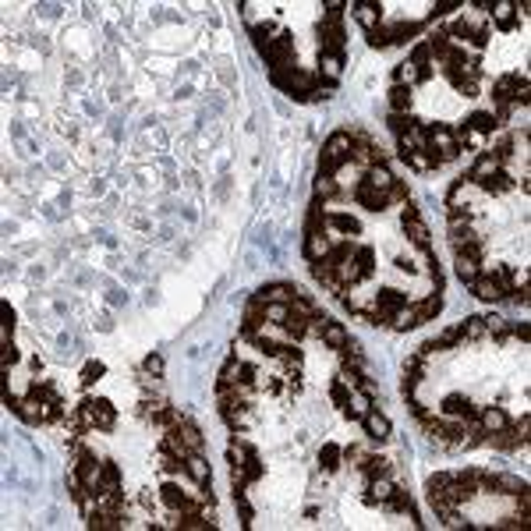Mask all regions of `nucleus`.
I'll return each mask as SVG.
<instances>
[{"label": "nucleus", "mask_w": 531, "mask_h": 531, "mask_svg": "<svg viewBox=\"0 0 531 531\" xmlns=\"http://www.w3.org/2000/svg\"><path fill=\"white\" fill-rule=\"evenodd\" d=\"M270 81H273L277 88H284L291 100H301L305 93H312V88L319 85V74L294 64V67H287V71H270Z\"/></svg>", "instance_id": "nucleus-1"}, {"label": "nucleus", "mask_w": 531, "mask_h": 531, "mask_svg": "<svg viewBox=\"0 0 531 531\" xmlns=\"http://www.w3.org/2000/svg\"><path fill=\"white\" fill-rule=\"evenodd\" d=\"M262 60H266V67H270V71H287V67H294V60H298V53H294V36H291L287 29H280V32L273 36V43L266 46Z\"/></svg>", "instance_id": "nucleus-2"}, {"label": "nucleus", "mask_w": 531, "mask_h": 531, "mask_svg": "<svg viewBox=\"0 0 531 531\" xmlns=\"http://www.w3.org/2000/svg\"><path fill=\"white\" fill-rule=\"evenodd\" d=\"M425 131H428V152L439 163H454L461 156V145H457V138L447 124H425Z\"/></svg>", "instance_id": "nucleus-3"}, {"label": "nucleus", "mask_w": 531, "mask_h": 531, "mask_svg": "<svg viewBox=\"0 0 531 531\" xmlns=\"http://www.w3.org/2000/svg\"><path fill=\"white\" fill-rule=\"evenodd\" d=\"M81 418H85V425H88V428L110 432V428H114V421H117V411H114V404H110L107 397H88V400L81 404Z\"/></svg>", "instance_id": "nucleus-4"}, {"label": "nucleus", "mask_w": 531, "mask_h": 531, "mask_svg": "<svg viewBox=\"0 0 531 531\" xmlns=\"http://www.w3.org/2000/svg\"><path fill=\"white\" fill-rule=\"evenodd\" d=\"M347 50V36H343V25H333V22H319V53H333V57H343Z\"/></svg>", "instance_id": "nucleus-5"}, {"label": "nucleus", "mask_w": 531, "mask_h": 531, "mask_svg": "<svg viewBox=\"0 0 531 531\" xmlns=\"http://www.w3.org/2000/svg\"><path fill=\"white\" fill-rule=\"evenodd\" d=\"M333 244H336V237H329V227H322V230L305 234V248H301V251H305L308 262H322V258H329Z\"/></svg>", "instance_id": "nucleus-6"}, {"label": "nucleus", "mask_w": 531, "mask_h": 531, "mask_svg": "<svg viewBox=\"0 0 531 531\" xmlns=\"http://www.w3.org/2000/svg\"><path fill=\"white\" fill-rule=\"evenodd\" d=\"M255 298H258L262 305H291V301L298 298V287H294V284L277 280V284H266V287H258V291H255Z\"/></svg>", "instance_id": "nucleus-7"}, {"label": "nucleus", "mask_w": 531, "mask_h": 531, "mask_svg": "<svg viewBox=\"0 0 531 531\" xmlns=\"http://www.w3.org/2000/svg\"><path fill=\"white\" fill-rule=\"evenodd\" d=\"M482 407H475L464 393H450L442 397V418H464V421H475Z\"/></svg>", "instance_id": "nucleus-8"}, {"label": "nucleus", "mask_w": 531, "mask_h": 531, "mask_svg": "<svg viewBox=\"0 0 531 531\" xmlns=\"http://www.w3.org/2000/svg\"><path fill=\"white\" fill-rule=\"evenodd\" d=\"M499 170H503V159H496L492 152H482V156H478V163H475V166H471V173H468V185H471V188H478L482 181L496 177Z\"/></svg>", "instance_id": "nucleus-9"}, {"label": "nucleus", "mask_w": 531, "mask_h": 531, "mask_svg": "<svg viewBox=\"0 0 531 531\" xmlns=\"http://www.w3.org/2000/svg\"><path fill=\"white\" fill-rule=\"evenodd\" d=\"M354 199H358V206H362V209H372V213H383V209L390 206V199H386L383 192H376V188L365 181V177H362L358 185H354Z\"/></svg>", "instance_id": "nucleus-10"}, {"label": "nucleus", "mask_w": 531, "mask_h": 531, "mask_svg": "<svg viewBox=\"0 0 531 531\" xmlns=\"http://www.w3.org/2000/svg\"><path fill=\"white\" fill-rule=\"evenodd\" d=\"M347 11L365 25V32H369V29H376V25H383V8H379V4H372V0H354V4H347Z\"/></svg>", "instance_id": "nucleus-11"}, {"label": "nucleus", "mask_w": 531, "mask_h": 531, "mask_svg": "<svg viewBox=\"0 0 531 531\" xmlns=\"http://www.w3.org/2000/svg\"><path fill=\"white\" fill-rule=\"evenodd\" d=\"M468 287H471V294H475V298H482V301H492V305H496V301H506L503 287H499V284H496L489 273H478V277H475Z\"/></svg>", "instance_id": "nucleus-12"}, {"label": "nucleus", "mask_w": 531, "mask_h": 531, "mask_svg": "<svg viewBox=\"0 0 531 531\" xmlns=\"http://www.w3.org/2000/svg\"><path fill=\"white\" fill-rule=\"evenodd\" d=\"M393 482H390V475H379V478H369V489H365V503L369 506H386L390 503V496H393Z\"/></svg>", "instance_id": "nucleus-13"}, {"label": "nucleus", "mask_w": 531, "mask_h": 531, "mask_svg": "<svg viewBox=\"0 0 531 531\" xmlns=\"http://www.w3.org/2000/svg\"><path fill=\"white\" fill-rule=\"evenodd\" d=\"M485 442H489V447H496V450H517V447H527V439L517 432V428H499V432H489L485 435Z\"/></svg>", "instance_id": "nucleus-14"}, {"label": "nucleus", "mask_w": 531, "mask_h": 531, "mask_svg": "<svg viewBox=\"0 0 531 531\" xmlns=\"http://www.w3.org/2000/svg\"><path fill=\"white\" fill-rule=\"evenodd\" d=\"M185 475H188L199 489H206L209 478H213V471H209V464H206L202 454H188V457H185Z\"/></svg>", "instance_id": "nucleus-15"}, {"label": "nucleus", "mask_w": 531, "mask_h": 531, "mask_svg": "<svg viewBox=\"0 0 531 531\" xmlns=\"http://www.w3.org/2000/svg\"><path fill=\"white\" fill-rule=\"evenodd\" d=\"M362 425H365V432H369L372 439H390V432H393L390 418H386V414H379V411H372V407L362 414Z\"/></svg>", "instance_id": "nucleus-16"}, {"label": "nucleus", "mask_w": 531, "mask_h": 531, "mask_svg": "<svg viewBox=\"0 0 531 531\" xmlns=\"http://www.w3.org/2000/svg\"><path fill=\"white\" fill-rule=\"evenodd\" d=\"M520 489H527V482L520 475H510V471H492V492L499 496H517Z\"/></svg>", "instance_id": "nucleus-17"}, {"label": "nucleus", "mask_w": 531, "mask_h": 531, "mask_svg": "<svg viewBox=\"0 0 531 531\" xmlns=\"http://www.w3.org/2000/svg\"><path fill=\"white\" fill-rule=\"evenodd\" d=\"M365 181H369L376 192H383V195H386V192L393 188V181H397V177H393V170H390L386 163H372V166L365 170Z\"/></svg>", "instance_id": "nucleus-18"}, {"label": "nucleus", "mask_w": 531, "mask_h": 531, "mask_svg": "<svg viewBox=\"0 0 531 531\" xmlns=\"http://www.w3.org/2000/svg\"><path fill=\"white\" fill-rule=\"evenodd\" d=\"M517 85H520V74H503V78H496V85H492V103H510L513 107V93H517Z\"/></svg>", "instance_id": "nucleus-19"}, {"label": "nucleus", "mask_w": 531, "mask_h": 531, "mask_svg": "<svg viewBox=\"0 0 531 531\" xmlns=\"http://www.w3.org/2000/svg\"><path fill=\"white\" fill-rule=\"evenodd\" d=\"M340 71H343V57H333V53H319V81L333 85L340 81Z\"/></svg>", "instance_id": "nucleus-20"}, {"label": "nucleus", "mask_w": 531, "mask_h": 531, "mask_svg": "<svg viewBox=\"0 0 531 531\" xmlns=\"http://www.w3.org/2000/svg\"><path fill=\"white\" fill-rule=\"evenodd\" d=\"M340 365H343V372H362V376H365V358H362V347L354 343V340H347V343L340 347Z\"/></svg>", "instance_id": "nucleus-21"}, {"label": "nucleus", "mask_w": 531, "mask_h": 531, "mask_svg": "<svg viewBox=\"0 0 531 531\" xmlns=\"http://www.w3.org/2000/svg\"><path fill=\"white\" fill-rule=\"evenodd\" d=\"M177 432H181V442L188 447V454H202V447H206V435L199 432V425H195L192 418H185L181 425H177Z\"/></svg>", "instance_id": "nucleus-22"}, {"label": "nucleus", "mask_w": 531, "mask_h": 531, "mask_svg": "<svg viewBox=\"0 0 531 531\" xmlns=\"http://www.w3.org/2000/svg\"><path fill=\"white\" fill-rule=\"evenodd\" d=\"M489 11H492V22H496V29L510 32V29L517 25V11H513V0H496V4H492Z\"/></svg>", "instance_id": "nucleus-23"}, {"label": "nucleus", "mask_w": 531, "mask_h": 531, "mask_svg": "<svg viewBox=\"0 0 531 531\" xmlns=\"http://www.w3.org/2000/svg\"><path fill=\"white\" fill-rule=\"evenodd\" d=\"M383 29H386L390 46H393V43H407L411 36H418V32H421V25H418V22H383Z\"/></svg>", "instance_id": "nucleus-24"}, {"label": "nucleus", "mask_w": 531, "mask_h": 531, "mask_svg": "<svg viewBox=\"0 0 531 531\" xmlns=\"http://www.w3.org/2000/svg\"><path fill=\"white\" fill-rule=\"evenodd\" d=\"M386 103H390V114H411V88L393 81L386 93Z\"/></svg>", "instance_id": "nucleus-25"}, {"label": "nucleus", "mask_w": 531, "mask_h": 531, "mask_svg": "<svg viewBox=\"0 0 531 531\" xmlns=\"http://www.w3.org/2000/svg\"><path fill=\"white\" fill-rule=\"evenodd\" d=\"M478 425H482V428H485V435H489V432L506 428V425H510V418H506V411H503V407H482V411H478Z\"/></svg>", "instance_id": "nucleus-26"}, {"label": "nucleus", "mask_w": 531, "mask_h": 531, "mask_svg": "<svg viewBox=\"0 0 531 531\" xmlns=\"http://www.w3.org/2000/svg\"><path fill=\"white\" fill-rule=\"evenodd\" d=\"M464 128L485 138V135H492V131H496V117H492V110H475V114L464 121Z\"/></svg>", "instance_id": "nucleus-27"}, {"label": "nucleus", "mask_w": 531, "mask_h": 531, "mask_svg": "<svg viewBox=\"0 0 531 531\" xmlns=\"http://www.w3.org/2000/svg\"><path fill=\"white\" fill-rule=\"evenodd\" d=\"M220 414H223V421H227L234 432L248 425V411H244V404H241V400H227V404H220Z\"/></svg>", "instance_id": "nucleus-28"}, {"label": "nucleus", "mask_w": 531, "mask_h": 531, "mask_svg": "<svg viewBox=\"0 0 531 531\" xmlns=\"http://www.w3.org/2000/svg\"><path fill=\"white\" fill-rule=\"evenodd\" d=\"M181 531H213L216 527V520H206L199 510H188V513H177V520H173Z\"/></svg>", "instance_id": "nucleus-29"}, {"label": "nucleus", "mask_w": 531, "mask_h": 531, "mask_svg": "<svg viewBox=\"0 0 531 531\" xmlns=\"http://www.w3.org/2000/svg\"><path fill=\"white\" fill-rule=\"evenodd\" d=\"M241 369H244V362L237 358V354H230V358L223 362V369H220V376H216V386H237L241 383Z\"/></svg>", "instance_id": "nucleus-30"}, {"label": "nucleus", "mask_w": 531, "mask_h": 531, "mask_svg": "<svg viewBox=\"0 0 531 531\" xmlns=\"http://www.w3.org/2000/svg\"><path fill=\"white\" fill-rule=\"evenodd\" d=\"M442 312V298H439V291L435 294H425L418 305H414V315H418V322H432L435 315Z\"/></svg>", "instance_id": "nucleus-31"}, {"label": "nucleus", "mask_w": 531, "mask_h": 531, "mask_svg": "<svg viewBox=\"0 0 531 531\" xmlns=\"http://www.w3.org/2000/svg\"><path fill=\"white\" fill-rule=\"evenodd\" d=\"M319 340H322V343H326L329 350H340V347H343V343H347L350 336H347V329H343L340 322H329V319H326V326H322Z\"/></svg>", "instance_id": "nucleus-32"}, {"label": "nucleus", "mask_w": 531, "mask_h": 531, "mask_svg": "<svg viewBox=\"0 0 531 531\" xmlns=\"http://www.w3.org/2000/svg\"><path fill=\"white\" fill-rule=\"evenodd\" d=\"M517 188V181H513V177L510 173H496V177H489V181H482L478 185V192H485V195H503V192H513Z\"/></svg>", "instance_id": "nucleus-33"}, {"label": "nucleus", "mask_w": 531, "mask_h": 531, "mask_svg": "<svg viewBox=\"0 0 531 531\" xmlns=\"http://www.w3.org/2000/svg\"><path fill=\"white\" fill-rule=\"evenodd\" d=\"M354 262H358L362 270V280L376 273V248L372 244H354Z\"/></svg>", "instance_id": "nucleus-34"}, {"label": "nucleus", "mask_w": 531, "mask_h": 531, "mask_svg": "<svg viewBox=\"0 0 531 531\" xmlns=\"http://www.w3.org/2000/svg\"><path fill=\"white\" fill-rule=\"evenodd\" d=\"M404 234L411 237L414 248H428V244H432V234H428V227L421 223V216H418V220H404Z\"/></svg>", "instance_id": "nucleus-35"}, {"label": "nucleus", "mask_w": 531, "mask_h": 531, "mask_svg": "<svg viewBox=\"0 0 531 531\" xmlns=\"http://www.w3.org/2000/svg\"><path fill=\"white\" fill-rule=\"evenodd\" d=\"M326 227H333L336 234H362V223L347 213H326Z\"/></svg>", "instance_id": "nucleus-36"}, {"label": "nucleus", "mask_w": 531, "mask_h": 531, "mask_svg": "<svg viewBox=\"0 0 531 531\" xmlns=\"http://www.w3.org/2000/svg\"><path fill=\"white\" fill-rule=\"evenodd\" d=\"M340 461H343V450L336 447V442H326V447L319 450V471H322V475L336 471V468H340Z\"/></svg>", "instance_id": "nucleus-37"}, {"label": "nucleus", "mask_w": 531, "mask_h": 531, "mask_svg": "<svg viewBox=\"0 0 531 531\" xmlns=\"http://www.w3.org/2000/svg\"><path fill=\"white\" fill-rule=\"evenodd\" d=\"M400 159H404V163H407L411 170H418V173H425V170H435V166H442V163H439V159H435V156H432L428 149H425V152H404Z\"/></svg>", "instance_id": "nucleus-38"}, {"label": "nucleus", "mask_w": 531, "mask_h": 531, "mask_svg": "<svg viewBox=\"0 0 531 531\" xmlns=\"http://www.w3.org/2000/svg\"><path fill=\"white\" fill-rule=\"evenodd\" d=\"M280 326H284V333L291 336V343H294V340H305V336H308V319H305V315H298V312H291V315H287V319H284Z\"/></svg>", "instance_id": "nucleus-39"}, {"label": "nucleus", "mask_w": 531, "mask_h": 531, "mask_svg": "<svg viewBox=\"0 0 531 531\" xmlns=\"http://www.w3.org/2000/svg\"><path fill=\"white\" fill-rule=\"evenodd\" d=\"M358 471L365 475V478H379V475H390V461L386 457H376V454H369L362 464H358Z\"/></svg>", "instance_id": "nucleus-40"}, {"label": "nucleus", "mask_w": 531, "mask_h": 531, "mask_svg": "<svg viewBox=\"0 0 531 531\" xmlns=\"http://www.w3.org/2000/svg\"><path fill=\"white\" fill-rule=\"evenodd\" d=\"M454 266H457V277H461L464 284H471V280L482 273V262H475V258H468V255H454Z\"/></svg>", "instance_id": "nucleus-41"}, {"label": "nucleus", "mask_w": 531, "mask_h": 531, "mask_svg": "<svg viewBox=\"0 0 531 531\" xmlns=\"http://www.w3.org/2000/svg\"><path fill=\"white\" fill-rule=\"evenodd\" d=\"M336 195H340V185H336V177H326V173H319V177H315V199L329 202V199H336Z\"/></svg>", "instance_id": "nucleus-42"}, {"label": "nucleus", "mask_w": 531, "mask_h": 531, "mask_svg": "<svg viewBox=\"0 0 531 531\" xmlns=\"http://www.w3.org/2000/svg\"><path fill=\"white\" fill-rule=\"evenodd\" d=\"M457 329H461L464 340H482V336H485V315H471V319H464Z\"/></svg>", "instance_id": "nucleus-43"}, {"label": "nucleus", "mask_w": 531, "mask_h": 531, "mask_svg": "<svg viewBox=\"0 0 531 531\" xmlns=\"http://www.w3.org/2000/svg\"><path fill=\"white\" fill-rule=\"evenodd\" d=\"M393 81H397V85H407V88H411V85H418V81H425V78H421V71H418L414 64H407V60H404V64H400V67L393 71Z\"/></svg>", "instance_id": "nucleus-44"}, {"label": "nucleus", "mask_w": 531, "mask_h": 531, "mask_svg": "<svg viewBox=\"0 0 531 531\" xmlns=\"http://www.w3.org/2000/svg\"><path fill=\"white\" fill-rule=\"evenodd\" d=\"M390 326H393V329H400V333H407V329H414V326H421V322H418L414 308H400V312H393Z\"/></svg>", "instance_id": "nucleus-45"}, {"label": "nucleus", "mask_w": 531, "mask_h": 531, "mask_svg": "<svg viewBox=\"0 0 531 531\" xmlns=\"http://www.w3.org/2000/svg\"><path fill=\"white\" fill-rule=\"evenodd\" d=\"M329 400L343 411V407L350 404V386H347L343 379H333V383H329Z\"/></svg>", "instance_id": "nucleus-46"}, {"label": "nucleus", "mask_w": 531, "mask_h": 531, "mask_svg": "<svg viewBox=\"0 0 531 531\" xmlns=\"http://www.w3.org/2000/svg\"><path fill=\"white\" fill-rule=\"evenodd\" d=\"M248 482H251L248 464H230V489H234V496H237V492H244V489H248Z\"/></svg>", "instance_id": "nucleus-47"}, {"label": "nucleus", "mask_w": 531, "mask_h": 531, "mask_svg": "<svg viewBox=\"0 0 531 531\" xmlns=\"http://www.w3.org/2000/svg\"><path fill=\"white\" fill-rule=\"evenodd\" d=\"M468 192H471L468 177H461V181L450 188V195H447V206H450V209H461V202H468Z\"/></svg>", "instance_id": "nucleus-48"}, {"label": "nucleus", "mask_w": 531, "mask_h": 531, "mask_svg": "<svg viewBox=\"0 0 531 531\" xmlns=\"http://www.w3.org/2000/svg\"><path fill=\"white\" fill-rule=\"evenodd\" d=\"M386 124H390V131H393V135L400 138V135H404L407 128H414L418 121H414L411 114H386Z\"/></svg>", "instance_id": "nucleus-49"}, {"label": "nucleus", "mask_w": 531, "mask_h": 531, "mask_svg": "<svg viewBox=\"0 0 531 531\" xmlns=\"http://www.w3.org/2000/svg\"><path fill=\"white\" fill-rule=\"evenodd\" d=\"M326 100H333V85H326V81H319L312 93H305L298 103H326Z\"/></svg>", "instance_id": "nucleus-50"}, {"label": "nucleus", "mask_w": 531, "mask_h": 531, "mask_svg": "<svg viewBox=\"0 0 531 531\" xmlns=\"http://www.w3.org/2000/svg\"><path fill=\"white\" fill-rule=\"evenodd\" d=\"M471 216H475V213H468V209H450V213H447L450 234H454V230H464V227H471Z\"/></svg>", "instance_id": "nucleus-51"}, {"label": "nucleus", "mask_w": 531, "mask_h": 531, "mask_svg": "<svg viewBox=\"0 0 531 531\" xmlns=\"http://www.w3.org/2000/svg\"><path fill=\"white\" fill-rule=\"evenodd\" d=\"M485 333H492L496 340H506L510 336V322H503L496 315H485Z\"/></svg>", "instance_id": "nucleus-52"}, {"label": "nucleus", "mask_w": 531, "mask_h": 531, "mask_svg": "<svg viewBox=\"0 0 531 531\" xmlns=\"http://www.w3.org/2000/svg\"><path fill=\"white\" fill-rule=\"evenodd\" d=\"M103 464V485L107 489H121V468L114 461H100Z\"/></svg>", "instance_id": "nucleus-53"}, {"label": "nucleus", "mask_w": 531, "mask_h": 531, "mask_svg": "<svg viewBox=\"0 0 531 531\" xmlns=\"http://www.w3.org/2000/svg\"><path fill=\"white\" fill-rule=\"evenodd\" d=\"M18 358H22V354L11 347V343H4V347H0V372H11V365H18Z\"/></svg>", "instance_id": "nucleus-54"}, {"label": "nucleus", "mask_w": 531, "mask_h": 531, "mask_svg": "<svg viewBox=\"0 0 531 531\" xmlns=\"http://www.w3.org/2000/svg\"><path fill=\"white\" fill-rule=\"evenodd\" d=\"M103 372H107V365H103V362H88V365L81 369V386H93Z\"/></svg>", "instance_id": "nucleus-55"}, {"label": "nucleus", "mask_w": 531, "mask_h": 531, "mask_svg": "<svg viewBox=\"0 0 531 531\" xmlns=\"http://www.w3.org/2000/svg\"><path fill=\"white\" fill-rule=\"evenodd\" d=\"M464 4L461 0H442V4H435L432 11H428V22H435V18H442V15H450V11H461Z\"/></svg>", "instance_id": "nucleus-56"}, {"label": "nucleus", "mask_w": 531, "mask_h": 531, "mask_svg": "<svg viewBox=\"0 0 531 531\" xmlns=\"http://www.w3.org/2000/svg\"><path fill=\"white\" fill-rule=\"evenodd\" d=\"M287 315H291V305H266V322H277L280 326Z\"/></svg>", "instance_id": "nucleus-57"}, {"label": "nucleus", "mask_w": 531, "mask_h": 531, "mask_svg": "<svg viewBox=\"0 0 531 531\" xmlns=\"http://www.w3.org/2000/svg\"><path fill=\"white\" fill-rule=\"evenodd\" d=\"M365 36H369V46H372V50H383V46H390V39H386V29H383V25L369 29Z\"/></svg>", "instance_id": "nucleus-58"}, {"label": "nucleus", "mask_w": 531, "mask_h": 531, "mask_svg": "<svg viewBox=\"0 0 531 531\" xmlns=\"http://www.w3.org/2000/svg\"><path fill=\"white\" fill-rule=\"evenodd\" d=\"M510 152H513V138H510V135H499L496 145H492V156H496V159H506Z\"/></svg>", "instance_id": "nucleus-59"}, {"label": "nucleus", "mask_w": 531, "mask_h": 531, "mask_svg": "<svg viewBox=\"0 0 531 531\" xmlns=\"http://www.w3.org/2000/svg\"><path fill=\"white\" fill-rule=\"evenodd\" d=\"M142 369H145L152 379H159V376H163V358H159V354H149V358L142 362Z\"/></svg>", "instance_id": "nucleus-60"}, {"label": "nucleus", "mask_w": 531, "mask_h": 531, "mask_svg": "<svg viewBox=\"0 0 531 531\" xmlns=\"http://www.w3.org/2000/svg\"><path fill=\"white\" fill-rule=\"evenodd\" d=\"M386 199H390V206H393V202L404 206V202H407V185H404V181H393V188L386 192Z\"/></svg>", "instance_id": "nucleus-61"}, {"label": "nucleus", "mask_w": 531, "mask_h": 531, "mask_svg": "<svg viewBox=\"0 0 531 531\" xmlns=\"http://www.w3.org/2000/svg\"><path fill=\"white\" fill-rule=\"evenodd\" d=\"M237 506H241V524L248 527L255 513H251V503H248V496H244V492H237Z\"/></svg>", "instance_id": "nucleus-62"}, {"label": "nucleus", "mask_w": 531, "mask_h": 531, "mask_svg": "<svg viewBox=\"0 0 531 531\" xmlns=\"http://www.w3.org/2000/svg\"><path fill=\"white\" fill-rule=\"evenodd\" d=\"M369 454L362 450V447H343V461H350V464H362Z\"/></svg>", "instance_id": "nucleus-63"}, {"label": "nucleus", "mask_w": 531, "mask_h": 531, "mask_svg": "<svg viewBox=\"0 0 531 531\" xmlns=\"http://www.w3.org/2000/svg\"><path fill=\"white\" fill-rule=\"evenodd\" d=\"M510 333H513L517 340H524V343H527V336H531V326H527V322H513V326H510Z\"/></svg>", "instance_id": "nucleus-64"}]
</instances>
